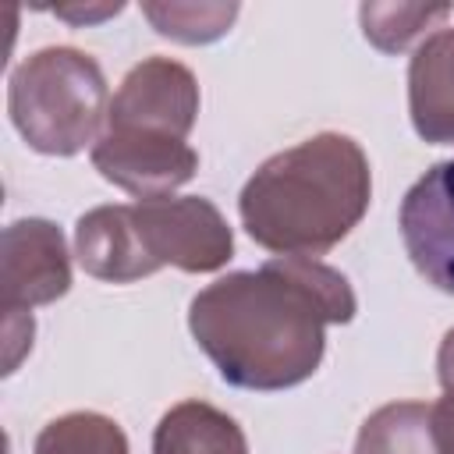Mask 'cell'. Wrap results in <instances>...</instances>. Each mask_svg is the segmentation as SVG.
Instances as JSON below:
<instances>
[{"label": "cell", "mask_w": 454, "mask_h": 454, "mask_svg": "<svg viewBox=\"0 0 454 454\" xmlns=\"http://www.w3.org/2000/svg\"><path fill=\"white\" fill-rule=\"evenodd\" d=\"M447 14H450V4H362L358 7L365 39L383 53L408 50L426 28H433Z\"/></svg>", "instance_id": "obj_14"}, {"label": "cell", "mask_w": 454, "mask_h": 454, "mask_svg": "<svg viewBox=\"0 0 454 454\" xmlns=\"http://www.w3.org/2000/svg\"><path fill=\"white\" fill-rule=\"evenodd\" d=\"M92 167L138 202L170 199L199 170V153L174 135L142 128H106L92 145Z\"/></svg>", "instance_id": "obj_5"}, {"label": "cell", "mask_w": 454, "mask_h": 454, "mask_svg": "<svg viewBox=\"0 0 454 454\" xmlns=\"http://www.w3.org/2000/svg\"><path fill=\"white\" fill-rule=\"evenodd\" d=\"M355 454H447L436 433L433 404L394 401L376 408L358 429Z\"/></svg>", "instance_id": "obj_12"}, {"label": "cell", "mask_w": 454, "mask_h": 454, "mask_svg": "<svg viewBox=\"0 0 454 454\" xmlns=\"http://www.w3.org/2000/svg\"><path fill=\"white\" fill-rule=\"evenodd\" d=\"M7 114L28 149L43 156H74L106 131V78L89 53L74 46H43L11 71Z\"/></svg>", "instance_id": "obj_3"}, {"label": "cell", "mask_w": 454, "mask_h": 454, "mask_svg": "<svg viewBox=\"0 0 454 454\" xmlns=\"http://www.w3.org/2000/svg\"><path fill=\"white\" fill-rule=\"evenodd\" d=\"M142 14L160 35L199 46L220 39L234 25L238 4H142Z\"/></svg>", "instance_id": "obj_15"}, {"label": "cell", "mask_w": 454, "mask_h": 454, "mask_svg": "<svg viewBox=\"0 0 454 454\" xmlns=\"http://www.w3.org/2000/svg\"><path fill=\"white\" fill-rule=\"evenodd\" d=\"M121 11H124V4H103V7H53L57 18L74 21V25H92V21L114 18V14H121Z\"/></svg>", "instance_id": "obj_18"}, {"label": "cell", "mask_w": 454, "mask_h": 454, "mask_svg": "<svg viewBox=\"0 0 454 454\" xmlns=\"http://www.w3.org/2000/svg\"><path fill=\"white\" fill-rule=\"evenodd\" d=\"M372 199L362 145L340 131H319L270 156L241 188L238 213L255 245L277 255H323L340 245Z\"/></svg>", "instance_id": "obj_2"}, {"label": "cell", "mask_w": 454, "mask_h": 454, "mask_svg": "<svg viewBox=\"0 0 454 454\" xmlns=\"http://www.w3.org/2000/svg\"><path fill=\"white\" fill-rule=\"evenodd\" d=\"M32 454H128V436L110 415L67 411L39 429Z\"/></svg>", "instance_id": "obj_13"}, {"label": "cell", "mask_w": 454, "mask_h": 454, "mask_svg": "<svg viewBox=\"0 0 454 454\" xmlns=\"http://www.w3.org/2000/svg\"><path fill=\"white\" fill-rule=\"evenodd\" d=\"M153 454H248V440L227 411L206 401H181L156 422Z\"/></svg>", "instance_id": "obj_11"}, {"label": "cell", "mask_w": 454, "mask_h": 454, "mask_svg": "<svg viewBox=\"0 0 454 454\" xmlns=\"http://www.w3.org/2000/svg\"><path fill=\"white\" fill-rule=\"evenodd\" d=\"M71 291L67 241L57 223L25 216L0 238V305L4 312H32Z\"/></svg>", "instance_id": "obj_6"}, {"label": "cell", "mask_w": 454, "mask_h": 454, "mask_svg": "<svg viewBox=\"0 0 454 454\" xmlns=\"http://www.w3.org/2000/svg\"><path fill=\"white\" fill-rule=\"evenodd\" d=\"M32 312H4V372H14L21 355L32 348Z\"/></svg>", "instance_id": "obj_17"}, {"label": "cell", "mask_w": 454, "mask_h": 454, "mask_svg": "<svg viewBox=\"0 0 454 454\" xmlns=\"http://www.w3.org/2000/svg\"><path fill=\"white\" fill-rule=\"evenodd\" d=\"M436 376L443 387V397L433 404V419H436V433L447 454H454V330H447L440 355H436Z\"/></svg>", "instance_id": "obj_16"}, {"label": "cell", "mask_w": 454, "mask_h": 454, "mask_svg": "<svg viewBox=\"0 0 454 454\" xmlns=\"http://www.w3.org/2000/svg\"><path fill=\"white\" fill-rule=\"evenodd\" d=\"M411 128L429 145H454V28L419 43L408 64Z\"/></svg>", "instance_id": "obj_10"}, {"label": "cell", "mask_w": 454, "mask_h": 454, "mask_svg": "<svg viewBox=\"0 0 454 454\" xmlns=\"http://www.w3.org/2000/svg\"><path fill=\"white\" fill-rule=\"evenodd\" d=\"M74 255L89 277L106 284H135L156 273L135 220V206H96L78 216Z\"/></svg>", "instance_id": "obj_9"}, {"label": "cell", "mask_w": 454, "mask_h": 454, "mask_svg": "<svg viewBox=\"0 0 454 454\" xmlns=\"http://www.w3.org/2000/svg\"><path fill=\"white\" fill-rule=\"evenodd\" d=\"M348 277L309 255H277L202 287L188 330L216 372L241 390L305 383L326 351V326L355 319Z\"/></svg>", "instance_id": "obj_1"}, {"label": "cell", "mask_w": 454, "mask_h": 454, "mask_svg": "<svg viewBox=\"0 0 454 454\" xmlns=\"http://www.w3.org/2000/svg\"><path fill=\"white\" fill-rule=\"evenodd\" d=\"M199 117V82L170 57H145L135 64L110 99L106 128H142L188 138Z\"/></svg>", "instance_id": "obj_7"}, {"label": "cell", "mask_w": 454, "mask_h": 454, "mask_svg": "<svg viewBox=\"0 0 454 454\" xmlns=\"http://www.w3.org/2000/svg\"><path fill=\"white\" fill-rule=\"evenodd\" d=\"M401 238L411 266L454 294V160L433 163L401 202Z\"/></svg>", "instance_id": "obj_8"}, {"label": "cell", "mask_w": 454, "mask_h": 454, "mask_svg": "<svg viewBox=\"0 0 454 454\" xmlns=\"http://www.w3.org/2000/svg\"><path fill=\"white\" fill-rule=\"evenodd\" d=\"M135 220L156 270L177 266L184 273H213L234 255V234L223 213L202 195L138 202Z\"/></svg>", "instance_id": "obj_4"}]
</instances>
